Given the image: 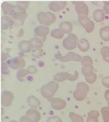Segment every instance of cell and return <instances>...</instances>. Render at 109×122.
Masks as SVG:
<instances>
[{"label": "cell", "mask_w": 109, "mask_h": 122, "mask_svg": "<svg viewBox=\"0 0 109 122\" xmlns=\"http://www.w3.org/2000/svg\"><path fill=\"white\" fill-rule=\"evenodd\" d=\"M59 87V85L58 83L54 81H51L41 87V95L45 98L48 99H50L55 94Z\"/></svg>", "instance_id": "obj_1"}, {"label": "cell", "mask_w": 109, "mask_h": 122, "mask_svg": "<svg viewBox=\"0 0 109 122\" xmlns=\"http://www.w3.org/2000/svg\"><path fill=\"white\" fill-rule=\"evenodd\" d=\"M37 18L41 24L46 26L53 23L56 19L55 15L50 12H40L37 15Z\"/></svg>", "instance_id": "obj_2"}, {"label": "cell", "mask_w": 109, "mask_h": 122, "mask_svg": "<svg viewBox=\"0 0 109 122\" xmlns=\"http://www.w3.org/2000/svg\"><path fill=\"white\" fill-rule=\"evenodd\" d=\"M54 57L62 62H69L72 60L76 62H80L82 58L80 55L73 52H69L66 55L63 56L59 51H58L57 53L54 55Z\"/></svg>", "instance_id": "obj_3"}, {"label": "cell", "mask_w": 109, "mask_h": 122, "mask_svg": "<svg viewBox=\"0 0 109 122\" xmlns=\"http://www.w3.org/2000/svg\"><path fill=\"white\" fill-rule=\"evenodd\" d=\"M78 42L77 37L73 33H70L63 41L64 47L67 50H72L75 49Z\"/></svg>", "instance_id": "obj_4"}, {"label": "cell", "mask_w": 109, "mask_h": 122, "mask_svg": "<svg viewBox=\"0 0 109 122\" xmlns=\"http://www.w3.org/2000/svg\"><path fill=\"white\" fill-rule=\"evenodd\" d=\"M78 20L81 25L85 29L88 33H91L94 28V23L90 20L88 15H79Z\"/></svg>", "instance_id": "obj_5"}, {"label": "cell", "mask_w": 109, "mask_h": 122, "mask_svg": "<svg viewBox=\"0 0 109 122\" xmlns=\"http://www.w3.org/2000/svg\"><path fill=\"white\" fill-rule=\"evenodd\" d=\"M10 67L14 70H21L25 66V60L21 57H16L8 61Z\"/></svg>", "instance_id": "obj_6"}, {"label": "cell", "mask_w": 109, "mask_h": 122, "mask_svg": "<svg viewBox=\"0 0 109 122\" xmlns=\"http://www.w3.org/2000/svg\"><path fill=\"white\" fill-rule=\"evenodd\" d=\"M72 3L75 5V8L78 15H88L89 9L87 5L83 1H73Z\"/></svg>", "instance_id": "obj_7"}, {"label": "cell", "mask_w": 109, "mask_h": 122, "mask_svg": "<svg viewBox=\"0 0 109 122\" xmlns=\"http://www.w3.org/2000/svg\"><path fill=\"white\" fill-rule=\"evenodd\" d=\"M48 101L50 102L52 108L56 110H63L66 106V102L60 98H51L48 99Z\"/></svg>", "instance_id": "obj_8"}, {"label": "cell", "mask_w": 109, "mask_h": 122, "mask_svg": "<svg viewBox=\"0 0 109 122\" xmlns=\"http://www.w3.org/2000/svg\"><path fill=\"white\" fill-rule=\"evenodd\" d=\"M14 100L13 93L9 91H4L2 93V104L4 107L10 106Z\"/></svg>", "instance_id": "obj_9"}, {"label": "cell", "mask_w": 109, "mask_h": 122, "mask_svg": "<svg viewBox=\"0 0 109 122\" xmlns=\"http://www.w3.org/2000/svg\"><path fill=\"white\" fill-rule=\"evenodd\" d=\"M35 34L41 38L44 41H45L47 35L50 32V29L48 26H44L43 25H39L35 28Z\"/></svg>", "instance_id": "obj_10"}, {"label": "cell", "mask_w": 109, "mask_h": 122, "mask_svg": "<svg viewBox=\"0 0 109 122\" xmlns=\"http://www.w3.org/2000/svg\"><path fill=\"white\" fill-rule=\"evenodd\" d=\"M66 5V1H53L50 3L49 7L51 11L54 12H57L64 9Z\"/></svg>", "instance_id": "obj_11"}, {"label": "cell", "mask_w": 109, "mask_h": 122, "mask_svg": "<svg viewBox=\"0 0 109 122\" xmlns=\"http://www.w3.org/2000/svg\"><path fill=\"white\" fill-rule=\"evenodd\" d=\"M19 48L22 51L28 53L33 50L34 46L30 41H24L19 43Z\"/></svg>", "instance_id": "obj_12"}, {"label": "cell", "mask_w": 109, "mask_h": 122, "mask_svg": "<svg viewBox=\"0 0 109 122\" xmlns=\"http://www.w3.org/2000/svg\"><path fill=\"white\" fill-rule=\"evenodd\" d=\"M74 98L78 101L84 100L87 96V92L83 88H76L74 92Z\"/></svg>", "instance_id": "obj_13"}, {"label": "cell", "mask_w": 109, "mask_h": 122, "mask_svg": "<svg viewBox=\"0 0 109 122\" xmlns=\"http://www.w3.org/2000/svg\"><path fill=\"white\" fill-rule=\"evenodd\" d=\"M25 115L29 116L32 120L33 122H38L41 118V115L40 112L36 109H29L25 113Z\"/></svg>", "instance_id": "obj_14"}, {"label": "cell", "mask_w": 109, "mask_h": 122, "mask_svg": "<svg viewBox=\"0 0 109 122\" xmlns=\"http://www.w3.org/2000/svg\"><path fill=\"white\" fill-rule=\"evenodd\" d=\"M2 7L5 15H10L13 16L15 13V8L13 5L5 2L3 3Z\"/></svg>", "instance_id": "obj_15"}, {"label": "cell", "mask_w": 109, "mask_h": 122, "mask_svg": "<svg viewBox=\"0 0 109 122\" xmlns=\"http://www.w3.org/2000/svg\"><path fill=\"white\" fill-rule=\"evenodd\" d=\"M59 29L63 32L64 34L70 33L73 29L72 24L67 21H64L59 25Z\"/></svg>", "instance_id": "obj_16"}, {"label": "cell", "mask_w": 109, "mask_h": 122, "mask_svg": "<svg viewBox=\"0 0 109 122\" xmlns=\"http://www.w3.org/2000/svg\"><path fill=\"white\" fill-rule=\"evenodd\" d=\"M78 48L82 52L88 51L90 48V45L88 40L85 39H80L78 42Z\"/></svg>", "instance_id": "obj_17"}, {"label": "cell", "mask_w": 109, "mask_h": 122, "mask_svg": "<svg viewBox=\"0 0 109 122\" xmlns=\"http://www.w3.org/2000/svg\"><path fill=\"white\" fill-rule=\"evenodd\" d=\"M27 102H28L29 106L33 108H37L41 104L40 101L33 95H31L28 97Z\"/></svg>", "instance_id": "obj_18"}, {"label": "cell", "mask_w": 109, "mask_h": 122, "mask_svg": "<svg viewBox=\"0 0 109 122\" xmlns=\"http://www.w3.org/2000/svg\"><path fill=\"white\" fill-rule=\"evenodd\" d=\"M14 22L11 18L8 16H4L2 18V29H6L9 26H12Z\"/></svg>", "instance_id": "obj_19"}, {"label": "cell", "mask_w": 109, "mask_h": 122, "mask_svg": "<svg viewBox=\"0 0 109 122\" xmlns=\"http://www.w3.org/2000/svg\"><path fill=\"white\" fill-rule=\"evenodd\" d=\"M105 13L101 9H97L93 13V18L97 22H101L104 19Z\"/></svg>", "instance_id": "obj_20"}, {"label": "cell", "mask_w": 109, "mask_h": 122, "mask_svg": "<svg viewBox=\"0 0 109 122\" xmlns=\"http://www.w3.org/2000/svg\"><path fill=\"white\" fill-rule=\"evenodd\" d=\"M70 74L67 72H61L58 73L54 76L53 80L57 81L58 82H61L68 79L69 78Z\"/></svg>", "instance_id": "obj_21"}, {"label": "cell", "mask_w": 109, "mask_h": 122, "mask_svg": "<svg viewBox=\"0 0 109 122\" xmlns=\"http://www.w3.org/2000/svg\"><path fill=\"white\" fill-rule=\"evenodd\" d=\"M81 62L82 65L84 67H89L93 66V60L89 56H85L83 57Z\"/></svg>", "instance_id": "obj_22"}, {"label": "cell", "mask_w": 109, "mask_h": 122, "mask_svg": "<svg viewBox=\"0 0 109 122\" xmlns=\"http://www.w3.org/2000/svg\"><path fill=\"white\" fill-rule=\"evenodd\" d=\"M93 70L94 66H93L89 67H83L82 68V72L85 76V77H89L93 76L95 74Z\"/></svg>", "instance_id": "obj_23"}, {"label": "cell", "mask_w": 109, "mask_h": 122, "mask_svg": "<svg viewBox=\"0 0 109 122\" xmlns=\"http://www.w3.org/2000/svg\"><path fill=\"white\" fill-rule=\"evenodd\" d=\"M100 36L104 41H109V32L108 29V26L102 27L100 30Z\"/></svg>", "instance_id": "obj_24"}, {"label": "cell", "mask_w": 109, "mask_h": 122, "mask_svg": "<svg viewBox=\"0 0 109 122\" xmlns=\"http://www.w3.org/2000/svg\"><path fill=\"white\" fill-rule=\"evenodd\" d=\"M50 35L54 38L57 39H61L63 38L64 35L63 32L60 29H54L50 32Z\"/></svg>", "instance_id": "obj_25"}, {"label": "cell", "mask_w": 109, "mask_h": 122, "mask_svg": "<svg viewBox=\"0 0 109 122\" xmlns=\"http://www.w3.org/2000/svg\"><path fill=\"white\" fill-rule=\"evenodd\" d=\"M30 41L33 43L34 48L40 49L43 46V41L38 37H35L30 40Z\"/></svg>", "instance_id": "obj_26"}, {"label": "cell", "mask_w": 109, "mask_h": 122, "mask_svg": "<svg viewBox=\"0 0 109 122\" xmlns=\"http://www.w3.org/2000/svg\"><path fill=\"white\" fill-rule=\"evenodd\" d=\"M69 117L72 122H84L83 117L74 112H70Z\"/></svg>", "instance_id": "obj_27"}, {"label": "cell", "mask_w": 109, "mask_h": 122, "mask_svg": "<svg viewBox=\"0 0 109 122\" xmlns=\"http://www.w3.org/2000/svg\"><path fill=\"white\" fill-rule=\"evenodd\" d=\"M104 122H109V107H104L100 110Z\"/></svg>", "instance_id": "obj_28"}, {"label": "cell", "mask_w": 109, "mask_h": 122, "mask_svg": "<svg viewBox=\"0 0 109 122\" xmlns=\"http://www.w3.org/2000/svg\"><path fill=\"white\" fill-rule=\"evenodd\" d=\"M101 53L103 60L106 62L109 63V48L108 47H103L101 50Z\"/></svg>", "instance_id": "obj_29"}, {"label": "cell", "mask_w": 109, "mask_h": 122, "mask_svg": "<svg viewBox=\"0 0 109 122\" xmlns=\"http://www.w3.org/2000/svg\"><path fill=\"white\" fill-rule=\"evenodd\" d=\"M29 72L27 71V70L25 69H22L21 70H19L16 75L17 78L20 81H25V76L28 75Z\"/></svg>", "instance_id": "obj_30"}, {"label": "cell", "mask_w": 109, "mask_h": 122, "mask_svg": "<svg viewBox=\"0 0 109 122\" xmlns=\"http://www.w3.org/2000/svg\"><path fill=\"white\" fill-rule=\"evenodd\" d=\"M43 50L41 49H35L32 50V56L36 58H39L40 57L43 56Z\"/></svg>", "instance_id": "obj_31"}, {"label": "cell", "mask_w": 109, "mask_h": 122, "mask_svg": "<svg viewBox=\"0 0 109 122\" xmlns=\"http://www.w3.org/2000/svg\"><path fill=\"white\" fill-rule=\"evenodd\" d=\"M99 116V113L98 111L93 110L88 113V118L91 119H97Z\"/></svg>", "instance_id": "obj_32"}, {"label": "cell", "mask_w": 109, "mask_h": 122, "mask_svg": "<svg viewBox=\"0 0 109 122\" xmlns=\"http://www.w3.org/2000/svg\"><path fill=\"white\" fill-rule=\"evenodd\" d=\"M47 122H62V121L59 117L57 116H52L48 118Z\"/></svg>", "instance_id": "obj_33"}, {"label": "cell", "mask_w": 109, "mask_h": 122, "mask_svg": "<svg viewBox=\"0 0 109 122\" xmlns=\"http://www.w3.org/2000/svg\"><path fill=\"white\" fill-rule=\"evenodd\" d=\"M83 88L85 90H86L87 91V92H89V86L86 84L84 82H80L79 83L77 86H76V88Z\"/></svg>", "instance_id": "obj_34"}, {"label": "cell", "mask_w": 109, "mask_h": 122, "mask_svg": "<svg viewBox=\"0 0 109 122\" xmlns=\"http://www.w3.org/2000/svg\"><path fill=\"white\" fill-rule=\"evenodd\" d=\"M86 80L87 81V82L89 83V84H93L94 83L96 80H97V76L96 75V74H95L93 76L89 77H85Z\"/></svg>", "instance_id": "obj_35"}, {"label": "cell", "mask_w": 109, "mask_h": 122, "mask_svg": "<svg viewBox=\"0 0 109 122\" xmlns=\"http://www.w3.org/2000/svg\"><path fill=\"white\" fill-rule=\"evenodd\" d=\"M27 71H28L29 74L33 75L37 72L38 69L35 66H30L28 67V68H27Z\"/></svg>", "instance_id": "obj_36"}, {"label": "cell", "mask_w": 109, "mask_h": 122, "mask_svg": "<svg viewBox=\"0 0 109 122\" xmlns=\"http://www.w3.org/2000/svg\"><path fill=\"white\" fill-rule=\"evenodd\" d=\"M102 85L107 88H109V76H105L102 79Z\"/></svg>", "instance_id": "obj_37"}, {"label": "cell", "mask_w": 109, "mask_h": 122, "mask_svg": "<svg viewBox=\"0 0 109 122\" xmlns=\"http://www.w3.org/2000/svg\"><path fill=\"white\" fill-rule=\"evenodd\" d=\"M78 77V73L77 71H75L74 72V75H72L71 74L69 75V78H68V80L71 81H74L76 80Z\"/></svg>", "instance_id": "obj_38"}, {"label": "cell", "mask_w": 109, "mask_h": 122, "mask_svg": "<svg viewBox=\"0 0 109 122\" xmlns=\"http://www.w3.org/2000/svg\"><path fill=\"white\" fill-rule=\"evenodd\" d=\"M19 121L22 122H33L32 119L28 116L25 115L21 117Z\"/></svg>", "instance_id": "obj_39"}, {"label": "cell", "mask_w": 109, "mask_h": 122, "mask_svg": "<svg viewBox=\"0 0 109 122\" xmlns=\"http://www.w3.org/2000/svg\"><path fill=\"white\" fill-rule=\"evenodd\" d=\"M104 97L106 100L108 102L109 101V89L106 91V92L104 94Z\"/></svg>", "instance_id": "obj_40"}, {"label": "cell", "mask_w": 109, "mask_h": 122, "mask_svg": "<svg viewBox=\"0 0 109 122\" xmlns=\"http://www.w3.org/2000/svg\"><path fill=\"white\" fill-rule=\"evenodd\" d=\"M103 9L105 12L107 14L109 15V5H104L103 7Z\"/></svg>", "instance_id": "obj_41"}, {"label": "cell", "mask_w": 109, "mask_h": 122, "mask_svg": "<svg viewBox=\"0 0 109 122\" xmlns=\"http://www.w3.org/2000/svg\"><path fill=\"white\" fill-rule=\"evenodd\" d=\"M86 122H98V119H91L89 118H88L87 119Z\"/></svg>", "instance_id": "obj_42"}, {"label": "cell", "mask_w": 109, "mask_h": 122, "mask_svg": "<svg viewBox=\"0 0 109 122\" xmlns=\"http://www.w3.org/2000/svg\"><path fill=\"white\" fill-rule=\"evenodd\" d=\"M105 5H109V2H104Z\"/></svg>", "instance_id": "obj_43"}, {"label": "cell", "mask_w": 109, "mask_h": 122, "mask_svg": "<svg viewBox=\"0 0 109 122\" xmlns=\"http://www.w3.org/2000/svg\"><path fill=\"white\" fill-rule=\"evenodd\" d=\"M10 122H17V121H11ZM19 122H22L19 121Z\"/></svg>", "instance_id": "obj_44"}, {"label": "cell", "mask_w": 109, "mask_h": 122, "mask_svg": "<svg viewBox=\"0 0 109 122\" xmlns=\"http://www.w3.org/2000/svg\"><path fill=\"white\" fill-rule=\"evenodd\" d=\"M108 31H109V25L108 26Z\"/></svg>", "instance_id": "obj_45"}, {"label": "cell", "mask_w": 109, "mask_h": 122, "mask_svg": "<svg viewBox=\"0 0 109 122\" xmlns=\"http://www.w3.org/2000/svg\"><path fill=\"white\" fill-rule=\"evenodd\" d=\"M108 106H109V101L108 102Z\"/></svg>", "instance_id": "obj_46"}]
</instances>
